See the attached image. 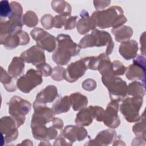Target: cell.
<instances>
[{
  "instance_id": "cell-1",
  "label": "cell",
  "mask_w": 146,
  "mask_h": 146,
  "mask_svg": "<svg viewBox=\"0 0 146 146\" xmlns=\"http://www.w3.org/2000/svg\"><path fill=\"white\" fill-rule=\"evenodd\" d=\"M91 18L96 26L100 29H116L123 26L127 21L121 7L118 6H112L106 10L95 11Z\"/></svg>"
},
{
  "instance_id": "cell-2",
  "label": "cell",
  "mask_w": 146,
  "mask_h": 146,
  "mask_svg": "<svg viewBox=\"0 0 146 146\" xmlns=\"http://www.w3.org/2000/svg\"><path fill=\"white\" fill-rule=\"evenodd\" d=\"M56 39L57 48L52 55V60L58 65H66L72 56L79 54L80 48L68 34H60L57 35Z\"/></svg>"
},
{
  "instance_id": "cell-3",
  "label": "cell",
  "mask_w": 146,
  "mask_h": 146,
  "mask_svg": "<svg viewBox=\"0 0 146 146\" xmlns=\"http://www.w3.org/2000/svg\"><path fill=\"white\" fill-rule=\"evenodd\" d=\"M10 3L12 9V14L8 18L1 19V38L22 30L23 25L22 6L19 3L15 1L11 2Z\"/></svg>"
},
{
  "instance_id": "cell-4",
  "label": "cell",
  "mask_w": 146,
  "mask_h": 146,
  "mask_svg": "<svg viewBox=\"0 0 146 146\" xmlns=\"http://www.w3.org/2000/svg\"><path fill=\"white\" fill-rule=\"evenodd\" d=\"M78 46L80 48L107 46L106 54L109 55L113 51L114 43L111 35L107 31L94 29L91 34L85 35L80 39Z\"/></svg>"
},
{
  "instance_id": "cell-5",
  "label": "cell",
  "mask_w": 146,
  "mask_h": 146,
  "mask_svg": "<svg viewBox=\"0 0 146 146\" xmlns=\"http://www.w3.org/2000/svg\"><path fill=\"white\" fill-rule=\"evenodd\" d=\"M102 80L108 91L111 101L120 102L127 95L126 82L117 76H103Z\"/></svg>"
},
{
  "instance_id": "cell-6",
  "label": "cell",
  "mask_w": 146,
  "mask_h": 146,
  "mask_svg": "<svg viewBox=\"0 0 146 146\" xmlns=\"http://www.w3.org/2000/svg\"><path fill=\"white\" fill-rule=\"evenodd\" d=\"M9 113L15 121L18 128L25 121L26 115L30 112L31 103L17 95L12 97L9 103Z\"/></svg>"
},
{
  "instance_id": "cell-7",
  "label": "cell",
  "mask_w": 146,
  "mask_h": 146,
  "mask_svg": "<svg viewBox=\"0 0 146 146\" xmlns=\"http://www.w3.org/2000/svg\"><path fill=\"white\" fill-rule=\"evenodd\" d=\"M143 102V98L128 97L123 99L120 106V111L127 121L134 123L139 120V111Z\"/></svg>"
},
{
  "instance_id": "cell-8",
  "label": "cell",
  "mask_w": 146,
  "mask_h": 146,
  "mask_svg": "<svg viewBox=\"0 0 146 146\" xmlns=\"http://www.w3.org/2000/svg\"><path fill=\"white\" fill-rule=\"evenodd\" d=\"M42 74L39 70H29L26 73L17 80V87L23 93H29L42 83Z\"/></svg>"
},
{
  "instance_id": "cell-9",
  "label": "cell",
  "mask_w": 146,
  "mask_h": 146,
  "mask_svg": "<svg viewBox=\"0 0 146 146\" xmlns=\"http://www.w3.org/2000/svg\"><path fill=\"white\" fill-rule=\"evenodd\" d=\"M30 35L35 40L36 46L49 52L56 48V39L55 36L42 29L35 27L30 31Z\"/></svg>"
},
{
  "instance_id": "cell-10",
  "label": "cell",
  "mask_w": 146,
  "mask_h": 146,
  "mask_svg": "<svg viewBox=\"0 0 146 146\" xmlns=\"http://www.w3.org/2000/svg\"><path fill=\"white\" fill-rule=\"evenodd\" d=\"M125 73L128 80H140L145 84V58L144 55H139L133 60V64L126 68Z\"/></svg>"
},
{
  "instance_id": "cell-11",
  "label": "cell",
  "mask_w": 146,
  "mask_h": 146,
  "mask_svg": "<svg viewBox=\"0 0 146 146\" xmlns=\"http://www.w3.org/2000/svg\"><path fill=\"white\" fill-rule=\"evenodd\" d=\"M0 128L2 138L6 143H10L17 139L18 128L11 116H4L1 119Z\"/></svg>"
},
{
  "instance_id": "cell-12",
  "label": "cell",
  "mask_w": 146,
  "mask_h": 146,
  "mask_svg": "<svg viewBox=\"0 0 146 146\" xmlns=\"http://www.w3.org/2000/svg\"><path fill=\"white\" fill-rule=\"evenodd\" d=\"M87 67L83 58L70 63L65 69L63 79L70 83H74L83 76Z\"/></svg>"
},
{
  "instance_id": "cell-13",
  "label": "cell",
  "mask_w": 146,
  "mask_h": 146,
  "mask_svg": "<svg viewBox=\"0 0 146 146\" xmlns=\"http://www.w3.org/2000/svg\"><path fill=\"white\" fill-rule=\"evenodd\" d=\"M119 103L116 101H111L103 113L102 121L107 127L112 129L117 128L120 124V120L117 115Z\"/></svg>"
},
{
  "instance_id": "cell-14",
  "label": "cell",
  "mask_w": 146,
  "mask_h": 146,
  "mask_svg": "<svg viewBox=\"0 0 146 146\" xmlns=\"http://www.w3.org/2000/svg\"><path fill=\"white\" fill-rule=\"evenodd\" d=\"M29 34L23 30L1 38V44L8 50H13L18 46L26 45L29 43Z\"/></svg>"
},
{
  "instance_id": "cell-15",
  "label": "cell",
  "mask_w": 146,
  "mask_h": 146,
  "mask_svg": "<svg viewBox=\"0 0 146 146\" xmlns=\"http://www.w3.org/2000/svg\"><path fill=\"white\" fill-rule=\"evenodd\" d=\"M20 57L25 62L31 63L35 67L46 62V56L43 50L36 45H34L22 52Z\"/></svg>"
},
{
  "instance_id": "cell-16",
  "label": "cell",
  "mask_w": 146,
  "mask_h": 146,
  "mask_svg": "<svg viewBox=\"0 0 146 146\" xmlns=\"http://www.w3.org/2000/svg\"><path fill=\"white\" fill-rule=\"evenodd\" d=\"M62 135L72 145L74 142L80 141L87 136V131L81 125H68L61 132Z\"/></svg>"
},
{
  "instance_id": "cell-17",
  "label": "cell",
  "mask_w": 146,
  "mask_h": 146,
  "mask_svg": "<svg viewBox=\"0 0 146 146\" xmlns=\"http://www.w3.org/2000/svg\"><path fill=\"white\" fill-rule=\"evenodd\" d=\"M116 138V131L111 129L103 130L96 135L94 139L89 140L84 145H108Z\"/></svg>"
},
{
  "instance_id": "cell-18",
  "label": "cell",
  "mask_w": 146,
  "mask_h": 146,
  "mask_svg": "<svg viewBox=\"0 0 146 146\" xmlns=\"http://www.w3.org/2000/svg\"><path fill=\"white\" fill-rule=\"evenodd\" d=\"M58 96V90L56 86L48 85L36 95L34 103L46 104L48 103H52Z\"/></svg>"
},
{
  "instance_id": "cell-19",
  "label": "cell",
  "mask_w": 146,
  "mask_h": 146,
  "mask_svg": "<svg viewBox=\"0 0 146 146\" xmlns=\"http://www.w3.org/2000/svg\"><path fill=\"white\" fill-rule=\"evenodd\" d=\"M80 18L78 21L76 27L78 32L81 35H84L91 30L95 29L96 27L91 17L89 15L88 11L83 10L80 13Z\"/></svg>"
},
{
  "instance_id": "cell-20",
  "label": "cell",
  "mask_w": 146,
  "mask_h": 146,
  "mask_svg": "<svg viewBox=\"0 0 146 146\" xmlns=\"http://www.w3.org/2000/svg\"><path fill=\"white\" fill-rule=\"evenodd\" d=\"M138 48V43L136 40H128L121 43L119 52L125 60H131L136 57Z\"/></svg>"
},
{
  "instance_id": "cell-21",
  "label": "cell",
  "mask_w": 146,
  "mask_h": 146,
  "mask_svg": "<svg viewBox=\"0 0 146 146\" xmlns=\"http://www.w3.org/2000/svg\"><path fill=\"white\" fill-rule=\"evenodd\" d=\"M94 119V106H90L83 108L77 113L75 122L81 126H88Z\"/></svg>"
},
{
  "instance_id": "cell-22",
  "label": "cell",
  "mask_w": 146,
  "mask_h": 146,
  "mask_svg": "<svg viewBox=\"0 0 146 146\" xmlns=\"http://www.w3.org/2000/svg\"><path fill=\"white\" fill-rule=\"evenodd\" d=\"M115 39L117 42H124L128 40L133 35V29L128 26L123 25L111 30Z\"/></svg>"
},
{
  "instance_id": "cell-23",
  "label": "cell",
  "mask_w": 146,
  "mask_h": 146,
  "mask_svg": "<svg viewBox=\"0 0 146 146\" xmlns=\"http://www.w3.org/2000/svg\"><path fill=\"white\" fill-rule=\"evenodd\" d=\"M71 106V100L70 96L66 95L57 100L52 105V110L54 115L68 112Z\"/></svg>"
},
{
  "instance_id": "cell-24",
  "label": "cell",
  "mask_w": 146,
  "mask_h": 146,
  "mask_svg": "<svg viewBox=\"0 0 146 146\" xmlns=\"http://www.w3.org/2000/svg\"><path fill=\"white\" fill-rule=\"evenodd\" d=\"M25 61L21 58L15 56L8 67V73L14 78L21 75L24 71Z\"/></svg>"
},
{
  "instance_id": "cell-25",
  "label": "cell",
  "mask_w": 146,
  "mask_h": 146,
  "mask_svg": "<svg viewBox=\"0 0 146 146\" xmlns=\"http://www.w3.org/2000/svg\"><path fill=\"white\" fill-rule=\"evenodd\" d=\"M54 11L63 17L70 16L72 11L71 6L65 1H52L51 3Z\"/></svg>"
},
{
  "instance_id": "cell-26",
  "label": "cell",
  "mask_w": 146,
  "mask_h": 146,
  "mask_svg": "<svg viewBox=\"0 0 146 146\" xmlns=\"http://www.w3.org/2000/svg\"><path fill=\"white\" fill-rule=\"evenodd\" d=\"M16 78L11 76L1 67V82L8 92H14L17 90Z\"/></svg>"
},
{
  "instance_id": "cell-27",
  "label": "cell",
  "mask_w": 146,
  "mask_h": 146,
  "mask_svg": "<svg viewBox=\"0 0 146 146\" xmlns=\"http://www.w3.org/2000/svg\"><path fill=\"white\" fill-rule=\"evenodd\" d=\"M145 84L137 81H133L127 86V94L132 97L143 98L145 95Z\"/></svg>"
},
{
  "instance_id": "cell-28",
  "label": "cell",
  "mask_w": 146,
  "mask_h": 146,
  "mask_svg": "<svg viewBox=\"0 0 146 146\" xmlns=\"http://www.w3.org/2000/svg\"><path fill=\"white\" fill-rule=\"evenodd\" d=\"M71 105L75 111H79L85 108L88 104L87 98L80 92H75L70 95Z\"/></svg>"
},
{
  "instance_id": "cell-29",
  "label": "cell",
  "mask_w": 146,
  "mask_h": 146,
  "mask_svg": "<svg viewBox=\"0 0 146 146\" xmlns=\"http://www.w3.org/2000/svg\"><path fill=\"white\" fill-rule=\"evenodd\" d=\"M132 131L136 137H141L146 139V130H145V114L143 112V114L140 116V118L137 123H135L133 127Z\"/></svg>"
},
{
  "instance_id": "cell-30",
  "label": "cell",
  "mask_w": 146,
  "mask_h": 146,
  "mask_svg": "<svg viewBox=\"0 0 146 146\" xmlns=\"http://www.w3.org/2000/svg\"><path fill=\"white\" fill-rule=\"evenodd\" d=\"M22 22L28 27H34L38 25V19L36 14L33 11L29 10L22 17Z\"/></svg>"
},
{
  "instance_id": "cell-31",
  "label": "cell",
  "mask_w": 146,
  "mask_h": 146,
  "mask_svg": "<svg viewBox=\"0 0 146 146\" xmlns=\"http://www.w3.org/2000/svg\"><path fill=\"white\" fill-rule=\"evenodd\" d=\"M12 14V9L10 3L7 1H1L0 2V15L1 19L8 18Z\"/></svg>"
},
{
  "instance_id": "cell-32",
  "label": "cell",
  "mask_w": 146,
  "mask_h": 146,
  "mask_svg": "<svg viewBox=\"0 0 146 146\" xmlns=\"http://www.w3.org/2000/svg\"><path fill=\"white\" fill-rule=\"evenodd\" d=\"M112 64V75L113 76L123 75L125 74L126 67L119 60H114Z\"/></svg>"
},
{
  "instance_id": "cell-33",
  "label": "cell",
  "mask_w": 146,
  "mask_h": 146,
  "mask_svg": "<svg viewBox=\"0 0 146 146\" xmlns=\"http://www.w3.org/2000/svg\"><path fill=\"white\" fill-rule=\"evenodd\" d=\"M42 26L46 30L51 29L54 27V17L48 14H44L40 19Z\"/></svg>"
},
{
  "instance_id": "cell-34",
  "label": "cell",
  "mask_w": 146,
  "mask_h": 146,
  "mask_svg": "<svg viewBox=\"0 0 146 146\" xmlns=\"http://www.w3.org/2000/svg\"><path fill=\"white\" fill-rule=\"evenodd\" d=\"M65 69L60 66H55L53 69L51 76L55 81H61L63 79V74Z\"/></svg>"
},
{
  "instance_id": "cell-35",
  "label": "cell",
  "mask_w": 146,
  "mask_h": 146,
  "mask_svg": "<svg viewBox=\"0 0 146 146\" xmlns=\"http://www.w3.org/2000/svg\"><path fill=\"white\" fill-rule=\"evenodd\" d=\"M36 68L42 73V76H48L51 75L52 71L51 67L46 62L36 66Z\"/></svg>"
},
{
  "instance_id": "cell-36",
  "label": "cell",
  "mask_w": 146,
  "mask_h": 146,
  "mask_svg": "<svg viewBox=\"0 0 146 146\" xmlns=\"http://www.w3.org/2000/svg\"><path fill=\"white\" fill-rule=\"evenodd\" d=\"M96 82L92 79H86L82 84V88L87 91H92L94 90L96 88Z\"/></svg>"
},
{
  "instance_id": "cell-37",
  "label": "cell",
  "mask_w": 146,
  "mask_h": 146,
  "mask_svg": "<svg viewBox=\"0 0 146 146\" xmlns=\"http://www.w3.org/2000/svg\"><path fill=\"white\" fill-rule=\"evenodd\" d=\"M67 18L60 15H57L54 17V27L56 29H61L64 26Z\"/></svg>"
},
{
  "instance_id": "cell-38",
  "label": "cell",
  "mask_w": 146,
  "mask_h": 146,
  "mask_svg": "<svg viewBox=\"0 0 146 146\" xmlns=\"http://www.w3.org/2000/svg\"><path fill=\"white\" fill-rule=\"evenodd\" d=\"M78 18L77 16L70 17L68 18H67L65 25L64 28L65 30H71L74 29L76 26V22Z\"/></svg>"
},
{
  "instance_id": "cell-39",
  "label": "cell",
  "mask_w": 146,
  "mask_h": 146,
  "mask_svg": "<svg viewBox=\"0 0 146 146\" xmlns=\"http://www.w3.org/2000/svg\"><path fill=\"white\" fill-rule=\"evenodd\" d=\"M94 5L98 10L103 9L107 7L111 3L110 1H94Z\"/></svg>"
},
{
  "instance_id": "cell-40",
  "label": "cell",
  "mask_w": 146,
  "mask_h": 146,
  "mask_svg": "<svg viewBox=\"0 0 146 146\" xmlns=\"http://www.w3.org/2000/svg\"><path fill=\"white\" fill-rule=\"evenodd\" d=\"M54 145H71V144L60 133L54 143Z\"/></svg>"
},
{
  "instance_id": "cell-41",
  "label": "cell",
  "mask_w": 146,
  "mask_h": 146,
  "mask_svg": "<svg viewBox=\"0 0 146 146\" xmlns=\"http://www.w3.org/2000/svg\"><path fill=\"white\" fill-rule=\"evenodd\" d=\"M52 125L57 129H61L63 127V120L58 117H54L52 120Z\"/></svg>"
},
{
  "instance_id": "cell-42",
  "label": "cell",
  "mask_w": 146,
  "mask_h": 146,
  "mask_svg": "<svg viewBox=\"0 0 146 146\" xmlns=\"http://www.w3.org/2000/svg\"><path fill=\"white\" fill-rule=\"evenodd\" d=\"M140 43L141 44V52L142 55H145V32H143L141 35L140 38Z\"/></svg>"
},
{
  "instance_id": "cell-43",
  "label": "cell",
  "mask_w": 146,
  "mask_h": 146,
  "mask_svg": "<svg viewBox=\"0 0 146 146\" xmlns=\"http://www.w3.org/2000/svg\"><path fill=\"white\" fill-rule=\"evenodd\" d=\"M27 140H28V139H26V140L22 141V143L21 144H19V145H22V144L23 145H33V143L31 141L28 143V142H27Z\"/></svg>"
}]
</instances>
